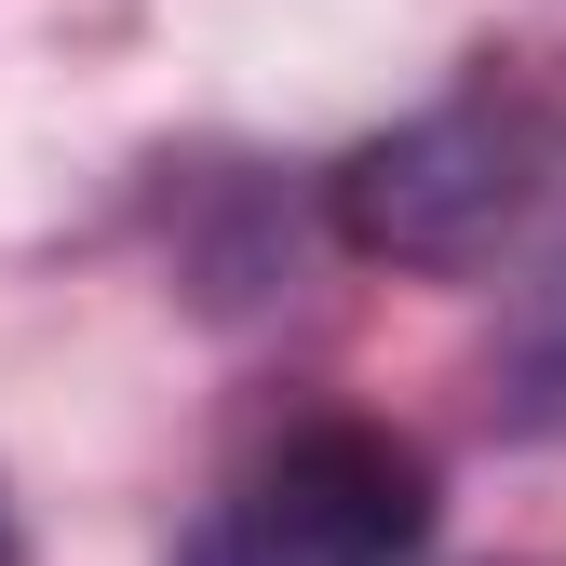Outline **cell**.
<instances>
[{
	"label": "cell",
	"instance_id": "cell-4",
	"mask_svg": "<svg viewBox=\"0 0 566 566\" xmlns=\"http://www.w3.org/2000/svg\"><path fill=\"white\" fill-rule=\"evenodd\" d=\"M0 566H28V526H14V500H0Z\"/></svg>",
	"mask_w": 566,
	"mask_h": 566
},
{
	"label": "cell",
	"instance_id": "cell-2",
	"mask_svg": "<svg viewBox=\"0 0 566 566\" xmlns=\"http://www.w3.org/2000/svg\"><path fill=\"white\" fill-rule=\"evenodd\" d=\"M418 553H432V446L324 405L217 485L176 566H418Z\"/></svg>",
	"mask_w": 566,
	"mask_h": 566
},
{
	"label": "cell",
	"instance_id": "cell-3",
	"mask_svg": "<svg viewBox=\"0 0 566 566\" xmlns=\"http://www.w3.org/2000/svg\"><path fill=\"white\" fill-rule=\"evenodd\" d=\"M500 418H526V432H566V189L539 217V270H526V311L500 337Z\"/></svg>",
	"mask_w": 566,
	"mask_h": 566
},
{
	"label": "cell",
	"instance_id": "cell-1",
	"mask_svg": "<svg viewBox=\"0 0 566 566\" xmlns=\"http://www.w3.org/2000/svg\"><path fill=\"white\" fill-rule=\"evenodd\" d=\"M566 189V135L526 82H459L418 122L365 135L337 176H324V217L350 256H391V270H485L513 256Z\"/></svg>",
	"mask_w": 566,
	"mask_h": 566
}]
</instances>
